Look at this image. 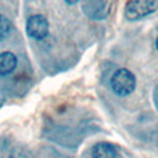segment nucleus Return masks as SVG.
Instances as JSON below:
<instances>
[{
	"label": "nucleus",
	"instance_id": "1",
	"mask_svg": "<svg viewBox=\"0 0 158 158\" xmlns=\"http://www.w3.org/2000/svg\"><path fill=\"white\" fill-rule=\"evenodd\" d=\"M111 89L118 96H128L136 87V78L129 69L121 68L114 72L111 77Z\"/></svg>",
	"mask_w": 158,
	"mask_h": 158
},
{
	"label": "nucleus",
	"instance_id": "2",
	"mask_svg": "<svg viewBox=\"0 0 158 158\" xmlns=\"http://www.w3.org/2000/svg\"><path fill=\"white\" fill-rule=\"evenodd\" d=\"M157 8L158 2H154V0H132L126 3L125 15L129 21H136L153 14Z\"/></svg>",
	"mask_w": 158,
	"mask_h": 158
},
{
	"label": "nucleus",
	"instance_id": "3",
	"mask_svg": "<svg viewBox=\"0 0 158 158\" xmlns=\"http://www.w3.org/2000/svg\"><path fill=\"white\" fill-rule=\"evenodd\" d=\"M27 33L29 38L35 40H42L49 33V21L44 15L36 14L28 18L27 21Z\"/></svg>",
	"mask_w": 158,
	"mask_h": 158
},
{
	"label": "nucleus",
	"instance_id": "4",
	"mask_svg": "<svg viewBox=\"0 0 158 158\" xmlns=\"http://www.w3.org/2000/svg\"><path fill=\"white\" fill-rule=\"evenodd\" d=\"M83 13L92 19H104L110 13L108 2H85Z\"/></svg>",
	"mask_w": 158,
	"mask_h": 158
},
{
	"label": "nucleus",
	"instance_id": "5",
	"mask_svg": "<svg viewBox=\"0 0 158 158\" xmlns=\"http://www.w3.org/2000/svg\"><path fill=\"white\" fill-rule=\"evenodd\" d=\"M93 158H117V148L106 142L97 143L92 150Z\"/></svg>",
	"mask_w": 158,
	"mask_h": 158
},
{
	"label": "nucleus",
	"instance_id": "6",
	"mask_svg": "<svg viewBox=\"0 0 158 158\" xmlns=\"http://www.w3.org/2000/svg\"><path fill=\"white\" fill-rule=\"evenodd\" d=\"M17 57L10 52L0 53V75H8L15 69Z\"/></svg>",
	"mask_w": 158,
	"mask_h": 158
},
{
	"label": "nucleus",
	"instance_id": "7",
	"mask_svg": "<svg viewBox=\"0 0 158 158\" xmlns=\"http://www.w3.org/2000/svg\"><path fill=\"white\" fill-rule=\"evenodd\" d=\"M11 29H13V25H11L10 19L0 14V42L8 38V35L11 33Z\"/></svg>",
	"mask_w": 158,
	"mask_h": 158
},
{
	"label": "nucleus",
	"instance_id": "8",
	"mask_svg": "<svg viewBox=\"0 0 158 158\" xmlns=\"http://www.w3.org/2000/svg\"><path fill=\"white\" fill-rule=\"evenodd\" d=\"M7 158H28L27 153L18 147H13L8 150V157Z\"/></svg>",
	"mask_w": 158,
	"mask_h": 158
},
{
	"label": "nucleus",
	"instance_id": "9",
	"mask_svg": "<svg viewBox=\"0 0 158 158\" xmlns=\"http://www.w3.org/2000/svg\"><path fill=\"white\" fill-rule=\"evenodd\" d=\"M4 103H6V100H3V98H0V108H2V107L4 106Z\"/></svg>",
	"mask_w": 158,
	"mask_h": 158
},
{
	"label": "nucleus",
	"instance_id": "10",
	"mask_svg": "<svg viewBox=\"0 0 158 158\" xmlns=\"http://www.w3.org/2000/svg\"><path fill=\"white\" fill-rule=\"evenodd\" d=\"M156 46H157V49H158V38H157V40H156Z\"/></svg>",
	"mask_w": 158,
	"mask_h": 158
}]
</instances>
